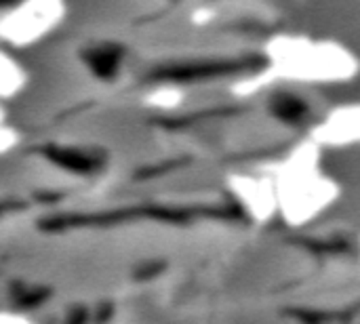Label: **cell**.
I'll list each match as a JSON object with an SVG mask.
<instances>
[{
    "label": "cell",
    "instance_id": "6da1fadb",
    "mask_svg": "<svg viewBox=\"0 0 360 324\" xmlns=\"http://www.w3.org/2000/svg\"><path fill=\"white\" fill-rule=\"evenodd\" d=\"M61 0H27L0 15V42L11 48H27L51 36L65 19Z\"/></svg>",
    "mask_w": 360,
    "mask_h": 324
},
{
    "label": "cell",
    "instance_id": "7a4b0ae2",
    "mask_svg": "<svg viewBox=\"0 0 360 324\" xmlns=\"http://www.w3.org/2000/svg\"><path fill=\"white\" fill-rule=\"evenodd\" d=\"M30 82V74L23 63L8 51L0 48V101L19 97Z\"/></svg>",
    "mask_w": 360,
    "mask_h": 324
},
{
    "label": "cell",
    "instance_id": "3957f363",
    "mask_svg": "<svg viewBox=\"0 0 360 324\" xmlns=\"http://www.w3.org/2000/svg\"><path fill=\"white\" fill-rule=\"evenodd\" d=\"M19 141H21V135H19L17 129H13L8 124H2L0 127V156L11 154L19 145Z\"/></svg>",
    "mask_w": 360,
    "mask_h": 324
},
{
    "label": "cell",
    "instance_id": "277c9868",
    "mask_svg": "<svg viewBox=\"0 0 360 324\" xmlns=\"http://www.w3.org/2000/svg\"><path fill=\"white\" fill-rule=\"evenodd\" d=\"M0 324H34V320L21 312H8L0 310Z\"/></svg>",
    "mask_w": 360,
    "mask_h": 324
},
{
    "label": "cell",
    "instance_id": "5b68a950",
    "mask_svg": "<svg viewBox=\"0 0 360 324\" xmlns=\"http://www.w3.org/2000/svg\"><path fill=\"white\" fill-rule=\"evenodd\" d=\"M4 120H6V110H4V103L0 101V127H2V124H6Z\"/></svg>",
    "mask_w": 360,
    "mask_h": 324
}]
</instances>
